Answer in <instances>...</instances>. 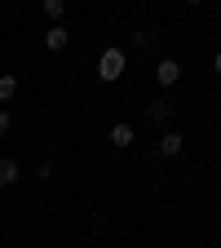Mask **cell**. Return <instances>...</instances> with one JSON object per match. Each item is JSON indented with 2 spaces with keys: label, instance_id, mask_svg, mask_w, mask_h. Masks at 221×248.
<instances>
[{
  "label": "cell",
  "instance_id": "12",
  "mask_svg": "<svg viewBox=\"0 0 221 248\" xmlns=\"http://www.w3.org/2000/svg\"><path fill=\"white\" fill-rule=\"evenodd\" d=\"M191 5H204V0H191Z\"/></svg>",
  "mask_w": 221,
  "mask_h": 248
},
{
  "label": "cell",
  "instance_id": "5",
  "mask_svg": "<svg viewBox=\"0 0 221 248\" xmlns=\"http://www.w3.org/2000/svg\"><path fill=\"white\" fill-rule=\"evenodd\" d=\"M181 146H186L181 133H164V138H160V155H168V160H173V155H181Z\"/></svg>",
  "mask_w": 221,
  "mask_h": 248
},
{
  "label": "cell",
  "instance_id": "11",
  "mask_svg": "<svg viewBox=\"0 0 221 248\" xmlns=\"http://www.w3.org/2000/svg\"><path fill=\"white\" fill-rule=\"evenodd\" d=\"M212 67H217V71H221V53H217V62H212Z\"/></svg>",
  "mask_w": 221,
  "mask_h": 248
},
{
  "label": "cell",
  "instance_id": "9",
  "mask_svg": "<svg viewBox=\"0 0 221 248\" xmlns=\"http://www.w3.org/2000/svg\"><path fill=\"white\" fill-rule=\"evenodd\" d=\"M150 115H155V120L164 124V120H168V102H155V107H150Z\"/></svg>",
  "mask_w": 221,
  "mask_h": 248
},
{
  "label": "cell",
  "instance_id": "6",
  "mask_svg": "<svg viewBox=\"0 0 221 248\" xmlns=\"http://www.w3.org/2000/svg\"><path fill=\"white\" fill-rule=\"evenodd\" d=\"M14 93H18V76H0V102H14Z\"/></svg>",
  "mask_w": 221,
  "mask_h": 248
},
{
  "label": "cell",
  "instance_id": "3",
  "mask_svg": "<svg viewBox=\"0 0 221 248\" xmlns=\"http://www.w3.org/2000/svg\"><path fill=\"white\" fill-rule=\"evenodd\" d=\"M44 45H49L53 53H58V49H67V45H71V31L62 27V22H53V27L44 31Z\"/></svg>",
  "mask_w": 221,
  "mask_h": 248
},
{
  "label": "cell",
  "instance_id": "10",
  "mask_svg": "<svg viewBox=\"0 0 221 248\" xmlns=\"http://www.w3.org/2000/svg\"><path fill=\"white\" fill-rule=\"evenodd\" d=\"M9 129H14V115H9L5 107H0V133H9Z\"/></svg>",
  "mask_w": 221,
  "mask_h": 248
},
{
  "label": "cell",
  "instance_id": "1",
  "mask_svg": "<svg viewBox=\"0 0 221 248\" xmlns=\"http://www.w3.org/2000/svg\"><path fill=\"white\" fill-rule=\"evenodd\" d=\"M124 67H129V58H124V49H102V58H98V80L102 84H115L119 76H124Z\"/></svg>",
  "mask_w": 221,
  "mask_h": 248
},
{
  "label": "cell",
  "instance_id": "2",
  "mask_svg": "<svg viewBox=\"0 0 221 248\" xmlns=\"http://www.w3.org/2000/svg\"><path fill=\"white\" fill-rule=\"evenodd\" d=\"M155 80H160L164 89H173V84L181 80V67H177V62H173V58H164V62H160V67H155Z\"/></svg>",
  "mask_w": 221,
  "mask_h": 248
},
{
  "label": "cell",
  "instance_id": "7",
  "mask_svg": "<svg viewBox=\"0 0 221 248\" xmlns=\"http://www.w3.org/2000/svg\"><path fill=\"white\" fill-rule=\"evenodd\" d=\"M18 177H22V173H18V164H14V160H0V186H14Z\"/></svg>",
  "mask_w": 221,
  "mask_h": 248
},
{
  "label": "cell",
  "instance_id": "8",
  "mask_svg": "<svg viewBox=\"0 0 221 248\" xmlns=\"http://www.w3.org/2000/svg\"><path fill=\"white\" fill-rule=\"evenodd\" d=\"M44 14L49 18H62V14H67V0H44Z\"/></svg>",
  "mask_w": 221,
  "mask_h": 248
},
{
  "label": "cell",
  "instance_id": "4",
  "mask_svg": "<svg viewBox=\"0 0 221 248\" xmlns=\"http://www.w3.org/2000/svg\"><path fill=\"white\" fill-rule=\"evenodd\" d=\"M133 138H137V133H133V124H115V129H111V146H119V151H124V146H133Z\"/></svg>",
  "mask_w": 221,
  "mask_h": 248
}]
</instances>
